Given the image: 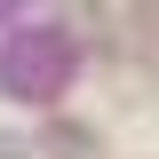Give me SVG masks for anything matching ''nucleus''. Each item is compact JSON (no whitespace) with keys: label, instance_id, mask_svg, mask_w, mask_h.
I'll return each mask as SVG.
<instances>
[{"label":"nucleus","instance_id":"f257e3e1","mask_svg":"<svg viewBox=\"0 0 159 159\" xmlns=\"http://www.w3.org/2000/svg\"><path fill=\"white\" fill-rule=\"evenodd\" d=\"M48 151H56V159H96V135H88V127H56Z\"/></svg>","mask_w":159,"mask_h":159},{"label":"nucleus","instance_id":"f03ea898","mask_svg":"<svg viewBox=\"0 0 159 159\" xmlns=\"http://www.w3.org/2000/svg\"><path fill=\"white\" fill-rule=\"evenodd\" d=\"M135 24H143V40H159V0H135Z\"/></svg>","mask_w":159,"mask_h":159}]
</instances>
